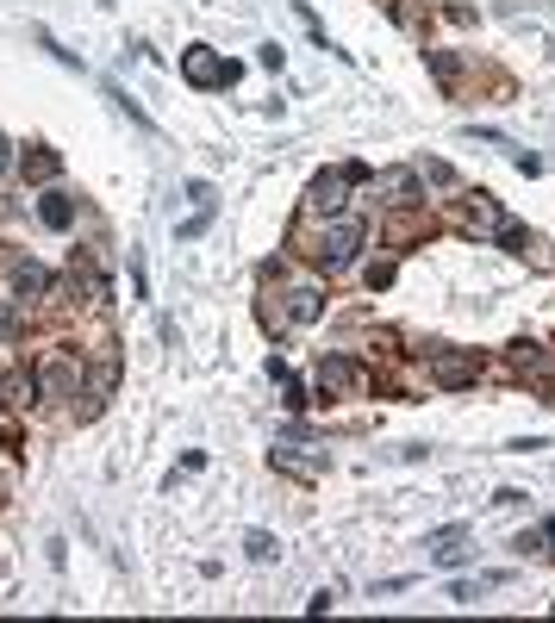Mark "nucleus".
Returning <instances> with one entry per match:
<instances>
[{
    "label": "nucleus",
    "mask_w": 555,
    "mask_h": 623,
    "mask_svg": "<svg viewBox=\"0 0 555 623\" xmlns=\"http://www.w3.org/2000/svg\"><path fill=\"white\" fill-rule=\"evenodd\" d=\"M181 75H187L194 88H231V82L244 75V63H225V56H212L206 44H194V50H181Z\"/></svg>",
    "instance_id": "obj_1"
},
{
    "label": "nucleus",
    "mask_w": 555,
    "mask_h": 623,
    "mask_svg": "<svg viewBox=\"0 0 555 623\" xmlns=\"http://www.w3.org/2000/svg\"><path fill=\"white\" fill-rule=\"evenodd\" d=\"M362 238H369V231H362V219H337V225L318 238L312 255H318L325 268H350V262H356V249H362Z\"/></svg>",
    "instance_id": "obj_2"
},
{
    "label": "nucleus",
    "mask_w": 555,
    "mask_h": 623,
    "mask_svg": "<svg viewBox=\"0 0 555 623\" xmlns=\"http://www.w3.org/2000/svg\"><path fill=\"white\" fill-rule=\"evenodd\" d=\"M356 386H362V368H356L350 356H325V362H318V393H325V399H350Z\"/></svg>",
    "instance_id": "obj_3"
},
{
    "label": "nucleus",
    "mask_w": 555,
    "mask_h": 623,
    "mask_svg": "<svg viewBox=\"0 0 555 623\" xmlns=\"http://www.w3.org/2000/svg\"><path fill=\"white\" fill-rule=\"evenodd\" d=\"M343 187H356V181H350V169H337V175H312L306 206H312V212H337V206H343Z\"/></svg>",
    "instance_id": "obj_4"
},
{
    "label": "nucleus",
    "mask_w": 555,
    "mask_h": 623,
    "mask_svg": "<svg viewBox=\"0 0 555 623\" xmlns=\"http://www.w3.org/2000/svg\"><path fill=\"white\" fill-rule=\"evenodd\" d=\"M424 549L437 555V567H462V561H468V530H462V523H443V530H430Z\"/></svg>",
    "instance_id": "obj_5"
},
{
    "label": "nucleus",
    "mask_w": 555,
    "mask_h": 623,
    "mask_svg": "<svg viewBox=\"0 0 555 623\" xmlns=\"http://www.w3.org/2000/svg\"><path fill=\"white\" fill-rule=\"evenodd\" d=\"M474 374H481V356H437V362H430V380H437V386H449V393H455V386H468Z\"/></svg>",
    "instance_id": "obj_6"
},
{
    "label": "nucleus",
    "mask_w": 555,
    "mask_h": 623,
    "mask_svg": "<svg viewBox=\"0 0 555 623\" xmlns=\"http://www.w3.org/2000/svg\"><path fill=\"white\" fill-rule=\"evenodd\" d=\"M19 169H25V181H56V175H63V156L44 150V143H31V150L19 156Z\"/></svg>",
    "instance_id": "obj_7"
},
{
    "label": "nucleus",
    "mask_w": 555,
    "mask_h": 623,
    "mask_svg": "<svg viewBox=\"0 0 555 623\" xmlns=\"http://www.w3.org/2000/svg\"><path fill=\"white\" fill-rule=\"evenodd\" d=\"M38 219H44L50 231H69V225H75V200H69L63 187H50V194L38 200Z\"/></svg>",
    "instance_id": "obj_8"
},
{
    "label": "nucleus",
    "mask_w": 555,
    "mask_h": 623,
    "mask_svg": "<svg viewBox=\"0 0 555 623\" xmlns=\"http://www.w3.org/2000/svg\"><path fill=\"white\" fill-rule=\"evenodd\" d=\"M13 293H19V299L50 293V268H44V262H13Z\"/></svg>",
    "instance_id": "obj_9"
},
{
    "label": "nucleus",
    "mask_w": 555,
    "mask_h": 623,
    "mask_svg": "<svg viewBox=\"0 0 555 623\" xmlns=\"http://www.w3.org/2000/svg\"><path fill=\"white\" fill-rule=\"evenodd\" d=\"M381 194H387L394 206H418V175L412 169H387V175H381Z\"/></svg>",
    "instance_id": "obj_10"
},
{
    "label": "nucleus",
    "mask_w": 555,
    "mask_h": 623,
    "mask_svg": "<svg viewBox=\"0 0 555 623\" xmlns=\"http://www.w3.org/2000/svg\"><path fill=\"white\" fill-rule=\"evenodd\" d=\"M318 312H325V293H318V287H293V293H287V318H293V324H312Z\"/></svg>",
    "instance_id": "obj_11"
},
{
    "label": "nucleus",
    "mask_w": 555,
    "mask_h": 623,
    "mask_svg": "<svg viewBox=\"0 0 555 623\" xmlns=\"http://www.w3.org/2000/svg\"><path fill=\"white\" fill-rule=\"evenodd\" d=\"M506 580H512V574H481V580H455V586H449V599H455V605H481V593H499Z\"/></svg>",
    "instance_id": "obj_12"
},
{
    "label": "nucleus",
    "mask_w": 555,
    "mask_h": 623,
    "mask_svg": "<svg viewBox=\"0 0 555 623\" xmlns=\"http://www.w3.org/2000/svg\"><path fill=\"white\" fill-rule=\"evenodd\" d=\"M493 238H499V249H512V255H537V238H531L525 225H512V219H499Z\"/></svg>",
    "instance_id": "obj_13"
},
{
    "label": "nucleus",
    "mask_w": 555,
    "mask_h": 623,
    "mask_svg": "<svg viewBox=\"0 0 555 623\" xmlns=\"http://www.w3.org/2000/svg\"><path fill=\"white\" fill-rule=\"evenodd\" d=\"M244 549H250V561H275V555H281V542L269 536V530H250V536H244Z\"/></svg>",
    "instance_id": "obj_14"
},
{
    "label": "nucleus",
    "mask_w": 555,
    "mask_h": 623,
    "mask_svg": "<svg viewBox=\"0 0 555 623\" xmlns=\"http://www.w3.org/2000/svg\"><path fill=\"white\" fill-rule=\"evenodd\" d=\"M418 181H430V187H455V169L430 156V162H418Z\"/></svg>",
    "instance_id": "obj_15"
},
{
    "label": "nucleus",
    "mask_w": 555,
    "mask_h": 623,
    "mask_svg": "<svg viewBox=\"0 0 555 623\" xmlns=\"http://www.w3.org/2000/svg\"><path fill=\"white\" fill-rule=\"evenodd\" d=\"M206 225H212V212H206V206H200V212H194V219H187V225H175V238H181V244H194V238H200V231H206Z\"/></svg>",
    "instance_id": "obj_16"
},
{
    "label": "nucleus",
    "mask_w": 555,
    "mask_h": 623,
    "mask_svg": "<svg viewBox=\"0 0 555 623\" xmlns=\"http://www.w3.org/2000/svg\"><path fill=\"white\" fill-rule=\"evenodd\" d=\"M369 287H375V293L394 287V262H375V268H369Z\"/></svg>",
    "instance_id": "obj_17"
},
{
    "label": "nucleus",
    "mask_w": 555,
    "mask_h": 623,
    "mask_svg": "<svg viewBox=\"0 0 555 623\" xmlns=\"http://www.w3.org/2000/svg\"><path fill=\"white\" fill-rule=\"evenodd\" d=\"M0 337H19V312L13 306H0Z\"/></svg>",
    "instance_id": "obj_18"
},
{
    "label": "nucleus",
    "mask_w": 555,
    "mask_h": 623,
    "mask_svg": "<svg viewBox=\"0 0 555 623\" xmlns=\"http://www.w3.org/2000/svg\"><path fill=\"white\" fill-rule=\"evenodd\" d=\"M543 542H550V555H555V517H550V523H543Z\"/></svg>",
    "instance_id": "obj_19"
},
{
    "label": "nucleus",
    "mask_w": 555,
    "mask_h": 623,
    "mask_svg": "<svg viewBox=\"0 0 555 623\" xmlns=\"http://www.w3.org/2000/svg\"><path fill=\"white\" fill-rule=\"evenodd\" d=\"M0 175H6V137H0Z\"/></svg>",
    "instance_id": "obj_20"
}]
</instances>
